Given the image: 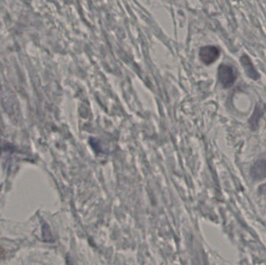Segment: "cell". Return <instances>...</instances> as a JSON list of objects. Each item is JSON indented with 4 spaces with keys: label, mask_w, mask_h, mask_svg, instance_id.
<instances>
[{
    "label": "cell",
    "mask_w": 266,
    "mask_h": 265,
    "mask_svg": "<svg viewBox=\"0 0 266 265\" xmlns=\"http://www.w3.org/2000/svg\"><path fill=\"white\" fill-rule=\"evenodd\" d=\"M251 177L255 181H262L266 178V160H259L254 163L250 170Z\"/></svg>",
    "instance_id": "cell-3"
},
{
    "label": "cell",
    "mask_w": 266,
    "mask_h": 265,
    "mask_svg": "<svg viewBox=\"0 0 266 265\" xmlns=\"http://www.w3.org/2000/svg\"><path fill=\"white\" fill-rule=\"evenodd\" d=\"M220 56V50L215 46H205L199 52V57L206 65H210L217 60Z\"/></svg>",
    "instance_id": "cell-2"
},
{
    "label": "cell",
    "mask_w": 266,
    "mask_h": 265,
    "mask_svg": "<svg viewBox=\"0 0 266 265\" xmlns=\"http://www.w3.org/2000/svg\"><path fill=\"white\" fill-rule=\"evenodd\" d=\"M240 63H241L243 68H245V73H246L248 77L255 80L259 79V74L257 72L253 63H252V61H251V59H249L248 56H241V58H240Z\"/></svg>",
    "instance_id": "cell-4"
},
{
    "label": "cell",
    "mask_w": 266,
    "mask_h": 265,
    "mask_svg": "<svg viewBox=\"0 0 266 265\" xmlns=\"http://www.w3.org/2000/svg\"><path fill=\"white\" fill-rule=\"evenodd\" d=\"M218 79L224 88L231 87L236 81V75L231 66L221 65L218 69Z\"/></svg>",
    "instance_id": "cell-1"
}]
</instances>
